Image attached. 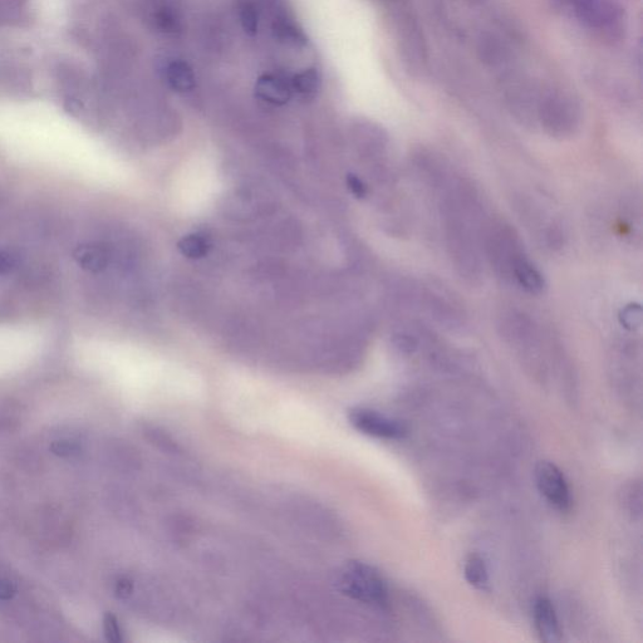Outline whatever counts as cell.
I'll list each match as a JSON object with an SVG mask.
<instances>
[{
	"label": "cell",
	"mask_w": 643,
	"mask_h": 643,
	"mask_svg": "<svg viewBox=\"0 0 643 643\" xmlns=\"http://www.w3.org/2000/svg\"><path fill=\"white\" fill-rule=\"evenodd\" d=\"M583 109L578 97L561 87L548 88L539 97L537 124L554 139H569L581 129Z\"/></svg>",
	"instance_id": "cell-1"
},
{
	"label": "cell",
	"mask_w": 643,
	"mask_h": 643,
	"mask_svg": "<svg viewBox=\"0 0 643 643\" xmlns=\"http://www.w3.org/2000/svg\"><path fill=\"white\" fill-rule=\"evenodd\" d=\"M402 57L411 71L421 72L425 70L429 55H427V44L415 13L411 12L406 0H389Z\"/></svg>",
	"instance_id": "cell-2"
},
{
	"label": "cell",
	"mask_w": 643,
	"mask_h": 643,
	"mask_svg": "<svg viewBox=\"0 0 643 643\" xmlns=\"http://www.w3.org/2000/svg\"><path fill=\"white\" fill-rule=\"evenodd\" d=\"M340 588L348 597L365 605L385 607L389 602L385 579L370 564L348 563L341 572Z\"/></svg>",
	"instance_id": "cell-3"
},
{
	"label": "cell",
	"mask_w": 643,
	"mask_h": 643,
	"mask_svg": "<svg viewBox=\"0 0 643 643\" xmlns=\"http://www.w3.org/2000/svg\"><path fill=\"white\" fill-rule=\"evenodd\" d=\"M566 3L572 8L574 17L591 31L606 36H615L622 31L625 17L615 0H566Z\"/></svg>",
	"instance_id": "cell-4"
},
{
	"label": "cell",
	"mask_w": 643,
	"mask_h": 643,
	"mask_svg": "<svg viewBox=\"0 0 643 643\" xmlns=\"http://www.w3.org/2000/svg\"><path fill=\"white\" fill-rule=\"evenodd\" d=\"M348 420L361 434L381 440H401L409 434L404 422L382 412L356 407L348 412Z\"/></svg>",
	"instance_id": "cell-5"
},
{
	"label": "cell",
	"mask_w": 643,
	"mask_h": 643,
	"mask_svg": "<svg viewBox=\"0 0 643 643\" xmlns=\"http://www.w3.org/2000/svg\"><path fill=\"white\" fill-rule=\"evenodd\" d=\"M535 483L542 497L558 512L567 513L572 508V494L566 476L552 461H539L534 470Z\"/></svg>",
	"instance_id": "cell-6"
},
{
	"label": "cell",
	"mask_w": 643,
	"mask_h": 643,
	"mask_svg": "<svg viewBox=\"0 0 643 643\" xmlns=\"http://www.w3.org/2000/svg\"><path fill=\"white\" fill-rule=\"evenodd\" d=\"M478 53L485 66L500 73L514 67L513 49L505 39L494 33H483L478 41Z\"/></svg>",
	"instance_id": "cell-7"
},
{
	"label": "cell",
	"mask_w": 643,
	"mask_h": 643,
	"mask_svg": "<svg viewBox=\"0 0 643 643\" xmlns=\"http://www.w3.org/2000/svg\"><path fill=\"white\" fill-rule=\"evenodd\" d=\"M534 625L541 641L547 643L561 642L563 638L556 608L547 597H539L533 607Z\"/></svg>",
	"instance_id": "cell-8"
},
{
	"label": "cell",
	"mask_w": 643,
	"mask_h": 643,
	"mask_svg": "<svg viewBox=\"0 0 643 643\" xmlns=\"http://www.w3.org/2000/svg\"><path fill=\"white\" fill-rule=\"evenodd\" d=\"M145 16L150 27L165 36L178 34L183 26L179 9L166 0H152L146 8Z\"/></svg>",
	"instance_id": "cell-9"
},
{
	"label": "cell",
	"mask_w": 643,
	"mask_h": 643,
	"mask_svg": "<svg viewBox=\"0 0 643 643\" xmlns=\"http://www.w3.org/2000/svg\"><path fill=\"white\" fill-rule=\"evenodd\" d=\"M255 96L268 105H286L293 96L291 80L277 73L259 77L255 83Z\"/></svg>",
	"instance_id": "cell-10"
},
{
	"label": "cell",
	"mask_w": 643,
	"mask_h": 643,
	"mask_svg": "<svg viewBox=\"0 0 643 643\" xmlns=\"http://www.w3.org/2000/svg\"><path fill=\"white\" fill-rule=\"evenodd\" d=\"M166 85L178 93H189L195 90L196 76L193 67L183 60H168L161 67Z\"/></svg>",
	"instance_id": "cell-11"
},
{
	"label": "cell",
	"mask_w": 643,
	"mask_h": 643,
	"mask_svg": "<svg viewBox=\"0 0 643 643\" xmlns=\"http://www.w3.org/2000/svg\"><path fill=\"white\" fill-rule=\"evenodd\" d=\"M512 278L525 292L538 296L546 288L543 274L530 262L527 255L522 254L515 260L512 269Z\"/></svg>",
	"instance_id": "cell-12"
},
{
	"label": "cell",
	"mask_w": 643,
	"mask_h": 643,
	"mask_svg": "<svg viewBox=\"0 0 643 643\" xmlns=\"http://www.w3.org/2000/svg\"><path fill=\"white\" fill-rule=\"evenodd\" d=\"M293 95L303 101H312L322 88V76L316 68L298 72L291 80Z\"/></svg>",
	"instance_id": "cell-13"
},
{
	"label": "cell",
	"mask_w": 643,
	"mask_h": 643,
	"mask_svg": "<svg viewBox=\"0 0 643 643\" xmlns=\"http://www.w3.org/2000/svg\"><path fill=\"white\" fill-rule=\"evenodd\" d=\"M466 582L479 591H488L490 587L489 569L484 558L479 554H470L464 566Z\"/></svg>",
	"instance_id": "cell-14"
},
{
	"label": "cell",
	"mask_w": 643,
	"mask_h": 643,
	"mask_svg": "<svg viewBox=\"0 0 643 643\" xmlns=\"http://www.w3.org/2000/svg\"><path fill=\"white\" fill-rule=\"evenodd\" d=\"M620 503L626 514L632 519L642 517V484L641 480L628 481L620 492Z\"/></svg>",
	"instance_id": "cell-15"
},
{
	"label": "cell",
	"mask_w": 643,
	"mask_h": 643,
	"mask_svg": "<svg viewBox=\"0 0 643 643\" xmlns=\"http://www.w3.org/2000/svg\"><path fill=\"white\" fill-rule=\"evenodd\" d=\"M180 253L189 259H200L208 255L211 249V242L204 234H189L180 240L178 244Z\"/></svg>",
	"instance_id": "cell-16"
},
{
	"label": "cell",
	"mask_w": 643,
	"mask_h": 643,
	"mask_svg": "<svg viewBox=\"0 0 643 643\" xmlns=\"http://www.w3.org/2000/svg\"><path fill=\"white\" fill-rule=\"evenodd\" d=\"M239 22L243 31L248 36L253 37L259 31V12L255 4L244 0L238 7Z\"/></svg>",
	"instance_id": "cell-17"
},
{
	"label": "cell",
	"mask_w": 643,
	"mask_h": 643,
	"mask_svg": "<svg viewBox=\"0 0 643 643\" xmlns=\"http://www.w3.org/2000/svg\"><path fill=\"white\" fill-rule=\"evenodd\" d=\"M621 326L627 331H637L642 327L643 311L641 304L630 303L623 307L618 314Z\"/></svg>",
	"instance_id": "cell-18"
},
{
	"label": "cell",
	"mask_w": 643,
	"mask_h": 643,
	"mask_svg": "<svg viewBox=\"0 0 643 643\" xmlns=\"http://www.w3.org/2000/svg\"><path fill=\"white\" fill-rule=\"evenodd\" d=\"M394 343L401 352L414 353L419 347V340L410 331L396 333Z\"/></svg>",
	"instance_id": "cell-19"
},
{
	"label": "cell",
	"mask_w": 643,
	"mask_h": 643,
	"mask_svg": "<svg viewBox=\"0 0 643 643\" xmlns=\"http://www.w3.org/2000/svg\"><path fill=\"white\" fill-rule=\"evenodd\" d=\"M103 631H105L107 640L111 642L122 641V631L120 623L119 621H117V618L114 615H111V613H109V615H106L105 620H103Z\"/></svg>",
	"instance_id": "cell-20"
},
{
	"label": "cell",
	"mask_w": 643,
	"mask_h": 643,
	"mask_svg": "<svg viewBox=\"0 0 643 643\" xmlns=\"http://www.w3.org/2000/svg\"><path fill=\"white\" fill-rule=\"evenodd\" d=\"M53 453L63 456V458H71L81 453L80 445L75 443V441L61 440L56 441L52 445Z\"/></svg>",
	"instance_id": "cell-21"
},
{
	"label": "cell",
	"mask_w": 643,
	"mask_h": 643,
	"mask_svg": "<svg viewBox=\"0 0 643 643\" xmlns=\"http://www.w3.org/2000/svg\"><path fill=\"white\" fill-rule=\"evenodd\" d=\"M347 185L348 189L351 190V193L356 196L358 199L366 198L368 194V188L363 181L358 178V176L350 174L347 176Z\"/></svg>",
	"instance_id": "cell-22"
},
{
	"label": "cell",
	"mask_w": 643,
	"mask_h": 643,
	"mask_svg": "<svg viewBox=\"0 0 643 643\" xmlns=\"http://www.w3.org/2000/svg\"><path fill=\"white\" fill-rule=\"evenodd\" d=\"M16 595V588L11 582L6 579L0 578V601H8Z\"/></svg>",
	"instance_id": "cell-23"
}]
</instances>
